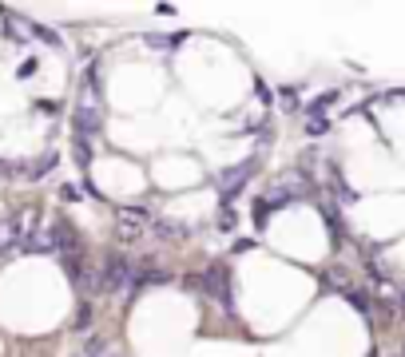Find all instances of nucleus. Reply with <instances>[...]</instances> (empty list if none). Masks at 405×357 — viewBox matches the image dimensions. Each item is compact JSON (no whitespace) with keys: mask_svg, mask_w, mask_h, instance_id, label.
Masks as SVG:
<instances>
[{"mask_svg":"<svg viewBox=\"0 0 405 357\" xmlns=\"http://www.w3.org/2000/svg\"><path fill=\"white\" fill-rule=\"evenodd\" d=\"M99 290L104 294H132L135 290V262L123 254H108L99 266Z\"/></svg>","mask_w":405,"mask_h":357,"instance_id":"nucleus-1","label":"nucleus"},{"mask_svg":"<svg viewBox=\"0 0 405 357\" xmlns=\"http://www.w3.org/2000/svg\"><path fill=\"white\" fill-rule=\"evenodd\" d=\"M148 231H151V210L127 207L115 214V238L120 242H139V238H148Z\"/></svg>","mask_w":405,"mask_h":357,"instance_id":"nucleus-2","label":"nucleus"},{"mask_svg":"<svg viewBox=\"0 0 405 357\" xmlns=\"http://www.w3.org/2000/svg\"><path fill=\"white\" fill-rule=\"evenodd\" d=\"M191 286H199L207 298H215L222 309H231V274H227V266H211V270H203L199 278H191Z\"/></svg>","mask_w":405,"mask_h":357,"instance_id":"nucleus-3","label":"nucleus"},{"mask_svg":"<svg viewBox=\"0 0 405 357\" xmlns=\"http://www.w3.org/2000/svg\"><path fill=\"white\" fill-rule=\"evenodd\" d=\"M246 175H250V163H243V167H231V171H222L219 179H215V191H219L222 198H231L234 191L246 183Z\"/></svg>","mask_w":405,"mask_h":357,"instance_id":"nucleus-4","label":"nucleus"},{"mask_svg":"<svg viewBox=\"0 0 405 357\" xmlns=\"http://www.w3.org/2000/svg\"><path fill=\"white\" fill-rule=\"evenodd\" d=\"M84 357H111L108 337H104V333H92V337L84 342Z\"/></svg>","mask_w":405,"mask_h":357,"instance_id":"nucleus-5","label":"nucleus"},{"mask_svg":"<svg viewBox=\"0 0 405 357\" xmlns=\"http://www.w3.org/2000/svg\"><path fill=\"white\" fill-rule=\"evenodd\" d=\"M322 282L330 286V290H338V294H350V290H354V282H350L342 270H326L322 274Z\"/></svg>","mask_w":405,"mask_h":357,"instance_id":"nucleus-6","label":"nucleus"},{"mask_svg":"<svg viewBox=\"0 0 405 357\" xmlns=\"http://www.w3.org/2000/svg\"><path fill=\"white\" fill-rule=\"evenodd\" d=\"M92 321H96V306L87 302V306H80V314H76V330H87Z\"/></svg>","mask_w":405,"mask_h":357,"instance_id":"nucleus-7","label":"nucleus"},{"mask_svg":"<svg viewBox=\"0 0 405 357\" xmlns=\"http://www.w3.org/2000/svg\"><path fill=\"white\" fill-rule=\"evenodd\" d=\"M402 306H405V290H402Z\"/></svg>","mask_w":405,"mask_h":357,"instance_id":"nucleus-8","label":"nucleus"},{"mask_svg":"<svg viewBox=\"0 0 405 357\" xmlns=\"http://www.w3.org/2000/svg\"><path fill=\"white\" fill-rule=\"evenodd\" d=\"M402 357H405V345H402Z\"/></svg>","mask_w":405,"mask_h":357,"instance_id":"nucleus-9","label":"nucleus"}]
</instances>
